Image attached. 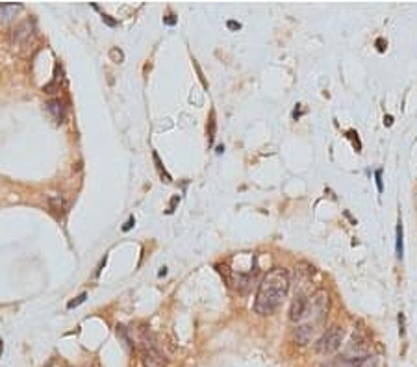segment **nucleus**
Listing matches in <instances>:
<instances>
[{
  "label": "nucleus",
  "instance_id": "obj_10",
  "mask_svg": "<svg viewBox=\"0 0 417 367\" xmlns=\"http://www.w3.org/2000/svg\"><path fill=\"white\" fill-rule=\"evenodd\" d=\"M50 202H52V206H54L56 210H63V208H65V202H63V199H61L60 195H52V197H50Z\"/></svg>",
  "mask_w": 417,
  "mask_h": 367
},
{
  "label": "nucleus",
  "instance_id": "obj_17",
  "mask_svg": "<svg viewBox=\"0 0 417 367\" xmlns=\"http://www.w3.org/2000/svg\"><path fill=\"white\" fill-rule=\"evenodd\" d=\"M228 28H232V30H239V28H242V25H239V23H236V21H230Z\"/></svg>",
  "mask_w": 417,
  "mask_h": 367
},
{
  "label": "nucleus",
  "instance_id": "obj_14",
  "mask_svg": "<svg viewBox=\"0 0 417 367\" xmlns=\"http://www.w3.org/2000/svg\"><path fill=\"white\" fill-rule=\"evenodd\" d=\"M375 178H376V186H378V191L382 193V190H384V188H382V171H381V169L375 173Z\"/></svg>",
  "mask_w": 417,
  "mask_h": 367
},
{
  "label": "nucleus",
  "instance_id": "obj_18",
  "mask_svg": "<svg viewBox=\"0 0 417 367\" xmlns=\"http://www.w3.org/2000/svg\"><path fill=\"white\" fill-rule=\"evenodd\" d=\"M133 223H136V221H133V217H130V219H128V223H127V225H125V228H122V230H125V232H128V230H130V228L133 227Z\"/></svg>",
  "mask_w": 417,
  "mask_h": 367
},
{
  "label": "nucleus",
  "instance_id": "obj_15",
  "mask_svg": "<svg viewBox=\"0 0 417 367\" xmlns=\"http://www.w3.org/2000/svg\"><path fill=\"white\" fill-rule=\"evenodd\" d=\"M213 132H215V119H213L212 113V119H210V143L213 141Z\"/></svg>",
  "mask_w": 417,
  "mask_h": 367
},
{
  "label": "nucleus",
  "instance_id": "obj_7",
  "mask_svg": "<svg viewBox=\"0 0 417 367\" xmlns=\"http://www.w3.org/2000/svg\"><path fill=\"white\" fill-rule=\"evenodd\" d=\"M47 110H49V113H52V117H54L56 121L58 122L63 121V117H65V108H63V102H61L60 98H52V100H49V102H47Z\"/></svg>",
  "mask_w": 417,
  "mask_h": 367
},
{
  "label": "nucleus",
  "instance_id": "obj_21",
  "mask_svg": "<svg viewBox=\"0 0 417 367\" xmlns=\"http://www.w3.org/2000/svg\"><path fill=\"white\" fill-rule=\"evenodd\" d=\"M384 122H386L387 126H389V124H392V122H393V117H392V115H387V117H384Z\"/></svg>",
  "mask_w": 417,
  "mask_h": 367
},
{
  "label": "nucleus",
  "instance_id": "obj_12",
  "mask_svg": "<svg viewBox=\"0 0 417 367\" xmlns=\"http://www.w3.org/2000/svg\"><path fill=\"white\" fill-rule=\"evenodd\" d=\"M85 299H87V293H82L80 297H76V300H71V302L67 304V308H76V306L82 304Z\"/></svg>",
  "mask_w": 417,
  "mask_h": 367
},
{
  "label": "nucleus",
  "instance_id": "obj_20",
  "mask_svg": "<svg viewBox=\"0 0 417 367\" xmlns=\"http://www.w3.org/2000/svg\"><path fill=\"white\" fill-rule=\"evenodd\" d=\"M164 21H165V23H167V25H175V23H176V19L173 17V15H167V17H165Z\"/></svg>",
  "mask_w": 417,
  "mask_h": 367
},
{
  "label": "nucleus",
  "instance_id": "obj_3",
  "mask_svg": "<svg viewBox=\"0 0 417 367\" xmlns=\"http://www.w3.org/2000/svg\"><path fill=\"white\" fill-rule=\"evenodd\" d=\"M345 332L341 326L338 324H334L330 326L328 331H325L321 334V337L315 343V351L319 353V355H334L336 351L341 349V343H343Z\"/></svg>",
  "mask_w": 417,
  "mask_h": 367
},
{
  "label": "nucleus",
  "instance_id": "obj_5",
  "mask_svg": "<svg viewBox=\"0 0 417 367\" xmlns=\"http://www.w3.org/2000/svg\"><path fill=\"white\" fill-rule=\"evenodd\" d=\"M141 364H143V367H167L169 362H167L164 353L158 349L156 343L143 340V345H141Z\"/></svg>",
  "mask_w": 417,
  "mask_h": 367
},
{
  "label": "nucleus",
  "instance_id": "obj_1",
  "mask_svg": "<svg viewBox=\"0 0 417 367\" xmlns=\"http://www.w3.org/2000/svg\"><path fill=\"white\" fill-rule=\"evenodd\" d=\"M290 289V275L284 267H275L264 276L256 300H254V312L258 315H271L282 304Z\"/></svg>",
  "mask_w": 417,
  "mask_h": 367
},
{
  "label": "nucleus",
  "instance_id": "obj_11",
  "mask_svg": "<svg viewBox=\"0 0 417 367\" xmlns=\"http://www.w3.org/2000/svg\"><path fill=\"white\" fill-rule=\"evenodd\" d=\"M154 162H156L158 171H160V175H162V177H165V182H171V177H169V175H167V173H165L164 167H162V162H160V158H158L156 153H154Z\"/></svg>",
  "mask_w": 417,
  "mask_h": 367
},
{
  "label": "nucleus",
  "instance_id": "obj_13",
  "mask_svg": "<svg viewBox=\"0 0 417 367\" xmlns=\"http://www.w3.org/2000/svg\"><path fill=\"white\" fill-rule=\"evenodd\" d=\"M109 56L114 58L115 63H121L122 60H125V56H122L121 50H117V49H111V52H109Z\"/></svg>",
  "mask_w": 417,
  "mask_h": 367
},
{
  "label": "nucleus",
  "instance_id": "obj_8",
  "mask_svg": "<svg viewBox=\"0 0 417 367\" xmlns=\"http://www.w3.org/2000/svg\"><path fill=\"white\" fill-rule=\"evenodd\" d=\"M21 10H23L21 4H0V21L2 23H10L15 17V13L21 12Z\"/></svg>",
  "mask_w": 417,
  "mask_h": 367
},
{
  "label": "nucleus",
  "instance_id": "obj_4",
  "mask_svg": "<svg viewBox=\"0 0 417 367\" xmlns=\"http://www.w3.org/2000/svg\"><path fill=\"white\" fill-rule=\"evenodd\" d=\"M367 356H373V345L363 334H354L351 337V342L347 343L341 358L343 360H362V358H367Z\"/></svg>",
  "mask_w": 417,
  "mask_h": 367
},
{
  "label": "nucleus",
  "instance_id": "obj_2",
  "mask_svg": "<svg viewBox=\"0 0 417 367\" xmlns=\"http://www.w3.org/2000/svg\"><path fill=\"white\" fill-rule=\"evenodd\" d=\"M328 308H330V297L325 289H317L310 297H306L303 315L295 329V342L299 345H308L312 342L315 331L327 319Z\"/></svg>",
  "mask_w": 417,
  "mask_h": 367
},
{
  "label": "nucleus",
  "instance_id": "obj_9",
  "mask_svg": "<svg viewBox=\"0 0 417 367\" xmlns=\"http://www.w3.org/2000/svg\"><path fill=\"white\" fill-rule=\"evenodd\" d=\"M403 252H405V247H403V223L399 219V225H397V258H403Z\"/></svg>",
  "mask_w": 417,
  "mask_h": 367
},
{
  "label": "nucleus",
  "instance_id": "obj_16",
  "mask_svg": "<svg viewBox=\"0 0 417 367\" xmlns=\"http://www.w3.org/2000/svg\"><path fill=\"white\" fill-rule=\"evenodd\" d=\"M103 21H104V23H108L109 26L117 25V21H114V19L109 17V15H104V13H103Z\"/></svg>",
  "mask_w": 417,
  "mask_h": 367
},
{
  "label": "nucleus",
  "instance_id": "obj_19",
  "mask_svg": "<svg viewBox=\"0 0 417 367\" xmlns=\"http://www.w3.org/2000/svg\"><path fill=\"white\" fill-rule=\"evenodd\" d=\"M376 45H378V50H381V52H384V49H386V47H384V45H386V41H384V39H378V41H376Z\"/></svg>",
  "mask_w": 417,
  "mask_h": 367
},
{
  "label": "nucleus",
  "instance_id": "obj_6",
  "mask_svg": "<svg viewBox=\"0 0 417 367\" xmlns=\"http://www.w3.org/2000/svg\"><path fill=\"white\" fill-rule=\"evenodd\" d=\"M334 367H376V358L375 356H367L362 360H338Z\"/></svg>",
  "mask_w": 417,
  "mask_h": 367
}]
</instances>
